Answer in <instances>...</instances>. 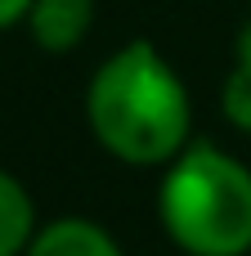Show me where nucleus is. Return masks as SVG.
Listing matches in <instances>:
<instances>
[{
	"instance_id": "nucleus-1",
	"label": "nucleus",
	"mask_w": 251,
	"mask_h": 256,
	"mask_svg": "<svg viewBox=\"0 0 251 256\" xmlns=\"http://www.w3.org/2000/svg\"><path fill=\"white\" fill-rule=\"evenodd\" d=\"M85 108L99 144L121 162H175L184 148L189 94L148 40H130L94 72Z\"/></svg>"
},
{
	"instance_id": "nucleus-2",
	"label": "nucleus",
	"mask_w": 251,
	"mask_h": 256,
	"mask_svg": "<svg viewBox=\"0 0 251 256\" xmlns=\"http://www.w3.org/2000/svg\"><path fill=\"white\" fill-rule=\"evenodd\" d=\"M162 220L193 256H243L251 248V171L211 144L184 148L162 184Z\"/></svg>"
},
{
	"instance_id": "nucleus-3",
	"label": "nucleus",
	"mask_w": 251,
	"mask_h": 256,
	"mask_svg": "<svg viewBox=\"0 0 251 256\" xmlns=\"http://www.w3.org/2000/svg\"><path fill=\"white\" fill-rule=\"evenodd\" d=\"M90 18H94V0H31V9H27L36 45H45L54 54L81 45L90 32Z\"/></svg>"
},
{
	"instance_id": "nucleus-4",
	"label": "nucleus",
	"mask_w": 251,
	"mask_h": 256,
	"mask_svg": "<svg viewBox=\"0 0 251 256\" xmlns=\"http://www.w3.org/2000/svg\"><path fill=\"white\" fill-rule=\"evenodd\" d=\"M27 256H121V252H117V243H112L99 225L67 216V220L45 225V230L31 238Z\"/></svg>"
},
{
	"instance_id": "nucleus-5",
	"label": "nucleus",
	"mask_w": 251,
	"mask_h": 256,
	"mask_svg": "<svg viewBox=\"0 0 251 256\" xmlns=\"http://www.w3.org/2000/svg\"><path fill=\"white\" fill-rule=\"evenodd\" d=\"M22 248H31V198L0 171V256H18Z\"/></svg>"
},
{
	"instance_id": "nucleus-6",
	"label": "nucleus",
	"mask_w": 251,
	"mask_h": 256,
	"mask_svg": "<svg viewBox=\"0 0 251 256\" xmlns=\"http://www.w3.org/2000/svg\"><path fill=\"white\" fill-rule=\"evenodd\" d=\"M225 112L234 126L251 130V27L238 36V63H234L229 86H225Z\"/></svg>"
},
{
	"instance_id": "nucleus-7",
	"label": "nucleus",
	"mask_w": 251,
	"mask_h": 256,
	"mask_svg": "<svg viewBox=\"0 0 251 256\" xmlns=\"http://www.w3.org/2000/svg\"><path fill=\"white\" fill-rule=\"evenodd\" d=\"M31 9V0H0V27H9V22H18L22 14Z\"/></svg>"
}]
</instances>
